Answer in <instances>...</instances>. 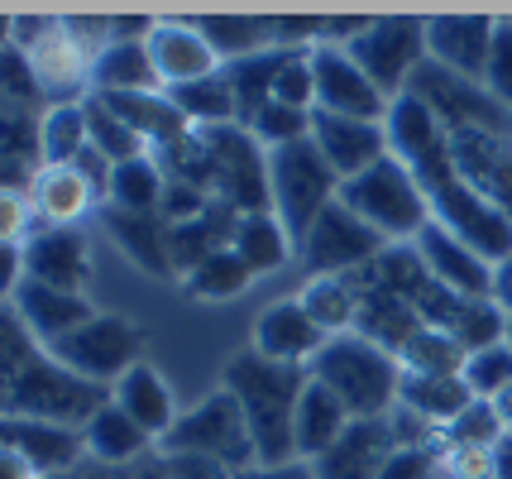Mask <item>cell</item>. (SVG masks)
Wrapping results in <instances>:
<instances>
[{
    "label": "cell",
    "mask_w": 512,
    "mask_h": 479,
    "mask_svg": "<svg viewBox=\"0 0 512 479\" xmlns=\"http://www.w3.org/2000/svg\"><path fill=\"white\" fill-rule=\"evenodd\" d=\"M331 341L312 317H307V307L297 302V297H278V302H268L264 312L254 317V331H249V345L268 355V360H278V365H312L316 355H321V345Z\"/></svg>",
    "instance_id": "2e32d148"
},
{
    "label": "cell",
    "mask_w": 512,
    "mask_h": 479,
    "mask_svg": "<svg viewBox=\"0 0 512 479\" xmlns=\"http://www.w3.org/2000/svg\"><path fill=\"white\" fill-rule=\"evenodd\" d=\"M493 39H498L493 15H436V20H426V58L460 72V77H474V82L489 68Z\"/></svg>",
    "instance_id": "ffe728a7"
},
{
    "label": "cell",
    "mask_w": 512,
    "mask_h": 479,
    "mask_svg": "<svg viewBox=\"0 0 512 479\" xmlns=\"http://www.w3.org/2000/svg\"><path fill=\"white\" fill-rule=\"evenodd\" d=\"M393 451H398V441H393L388 417H355L312 470L316 479H383Z\"/></svg>",
    "instance_id": "7402d4cb"
},
{
    "label": "cell",
    "mask_w": 512,
    "mask_h": 479,
    "mask_svg": "<svg viewBox=\"0 0 512 479\" xmlns=\"http://www.w3.org/2000/svg\"><path fill=\"white\" fill-rule=\"evenodd\" d=\"M211 163H216V202L235 206L240 216L273 211L268 192V149L249 135L245 125H221V130H201Z\"/></svg>",
    "instance_id": "7c38bea8"
},
{
    "label": "cell",
    "mask_w": 512,
    "mask_h": 479,
    "mask_svg": "<svg viewBox=\"0 0 512 479\" xmlns=\"http://www.w3.org/2000/svg\"><path fill=\"white\" fill-rule=\"evenodd\" d=\"M493 408L503 412V422H508V432H512V388L503 393V398H498V403H493Z\"/></svg>",
    "instance_id": "6125c7cd"
},
{
    "label": "cell",
    "mask_w": 512,
    "mask_h": 479,
    "mask_svg": "<svg viewBox=\"0 0 512 479\" xmlns=\"http://www.w3.org/2000/svg\"><path fill=\"white\" fill-rule=\"evenodd\" d=\"M268 192H273V216L302 245V235L316 226V216L340 197V178H335L331 163L321 159L312 139H302V144L268 154Z\"/></svg>",
    "instance_id": "52a82bcc"
},
{
    "label": "cell",
    "mask_w": 512,
    "mask_h": 479,
    "mask_svg": "<svg viewBox=\"0 0 512 479\" xmlns=\"http://www.w3.org/2000/svg\"><path fill=\"white\" fill-rule=\"evenodd\" d=\"M163 192H168V173L158 168V159H134L120 163L111 178V202L106 211H130V216H158L163 206Z\"/></svg>",
    "instance_id": "f35d334b"
},
{
    "label": "cell",
    "mask_w": 512,
    "mask_h": 479,
    "mask_svg": "<svg viewBox=\"0 0 512 479\" xmlns=\"http://www.w3.org/2000/svg\"><path fill=\"white\" fill-rule=\"evenodd\" d=\"M508 326H512L508 312H503L493 297H460L455 312H450V321H446V331L465 345L469 355H474V350H489V345H498V341H508Z\"/></svg>",
    "instance_id": "7bdbcfd3"
},
{
    "label": "cell",
    "mask_w": 512,
    "mask_h": 479,
    "mask_svg": "<svg viewBox=\"0 0 512 479\" xmlns=\"http://www.w3.org/2000/svg\"><path fill=\"white\" fill-rule=\"evenodd\" d=\"M450 159L469 192L512 221V135H489V130L450 135Z\"/></svg>",
    "instance_id": "5bb4252c"
},
{
    "label": "cell",
    "mask_w": 512,
    "mask_h": 479,
    "mask_svg": "<svg viewBox=\"0 0 512 479\" xmlns=\"http://www.w3.org/2000/svg\"><path fill=\"white\" fill-rule=\"evenodd\" d=\"M24 53H29V63H34L39 82H44L48 106H58V101H87L91 96V58L67 34L63 15H58V24L48 29L39 44L24 48Z\"/></svg>",
    "instance_id": "cb8c5ba5"
},
{
    "label": "cell",
    "mask_w": 512,
    "mask_h": 479,
    "mask_svg": "<svg viewBox=\"0 0 512 479\" xmlns=\"http://www.w3.org/2000/svg\"><path fill=\"white\" fill-rule=\"evenodd\" d=\"M39 350H44V345L29 336V326H24V321L5 307V379H15V374H20V369L39 355Z\"/></svg>",
    "instance_id": "db71d44e"
},
{
    "label": "cell",
    "mask_w": 512,
    "mask_h": 479,
    "mask_svg": "<svg viewBox=\"0 0 512 479\" xmlns=\"http://www.w3.org/2000/svg\"><path fill=\"white\" fill-rule=\"evenodd\" d=\"M345 53L374 77V87L388 101H398L412 82V72L426 63V20H407V15L369 20V29Z\"/></svg>",
    "instance_id": "8fae6325"
},
{
    "label": "cell",
    "mask_w": 512,
    "mask_h": 479,
    "mask_svg": "<svg viewBox=\"0 0 512 479\" xmlns=\"http://www.w3.org/2000/svg\"><path fill=\"white\" fill-rule=\"evenodd\" d=\"M5 451L24 456L39 475H77L87 456V432L82 427H58V422H34V417H5Z\"/></svg>",
    "instance_id": "603a6c76"
},
{
    "label": "cell",
    "mask_w": 512,
    "mask_h": 479,
    "mask_svg": "<svg viewBox=\"0 0 512 479\" xmlns=\"http://www.w3.org/2000/svg\"><path fill=\"white\" fill-rule=\"evenodd\" d=\"M211 206H216V197H211V192L187 187V183H168V192H163V206H158V216H163L168 226H182V221H201Z\"/></svg>",
    "instance_id": "f5cc1de1"
},
{
    "label": "cell",
    "mask_w": 512,
    "mask_h": 479,
    "mask_svg": "<svg viewBox=\"0 0 512 479\" xmlns=\"http://www.w3.org/2000/svg\"><path fill=\"white\" fill-rule=\"evenodd\" d=\"M359 297H364V288H359L355 274H321L302 283L297 302L307 307V317L326 336H345V331H355V321H359Z\"/></svg>",
    "instance_id": "4dcf8cb0"
},
{
    "label": "cell",
    "mask_w": 512,
    "mask_h": 479,
    "mask_svg": "<svg viewBox=\"0 0 512 479\" xmlns=\"http://www.w3.org/2000/svg\"><path fill=\"white\" fill-rule=\"evenodd\" d=\"M383 125H388V149L407 163V173L426 192L431 221L455 230L489 264H503L512 254V221L465 187V178L455 173V159H450V135L426 115V106H417L412 96H398Z\"/></svg>",
    "instance_id": "6da1fadb"
},
{
    "label": "cell",
    "mask_w": 512,
    "mask_h": 479,
    "mask_svg": "<svg viewBox=\"0 0 512 479\" xmlns=\"http://www.w3.org/2000/svg\"><path fill=\"white\" fill-rule=\"evenodd\" d=\"M355 278H359V288H364V297H359L355 336H364V341H374V345H383V350H393V355H398L402 345L412 341L426 321L417 317V307H412V302H402V297H393L388 288L369 283L364 269H359Z\"/></svg>",
    "instance_id": "484cf974"
},
{
    "label": "cell",
    "mask_w": 512,
    "mask_h": 479,
    "mask_svg": "<svg viewBox=\"0 0 512 479\" xmlns=\"http://www.w3.org/2000/svg\"><path fill=\"white\" fill-rule=\"evenodd\" d=\"M96 101H106L125 125H130L134 135L144 139L149 149H168V144H178V139L192 135V125H187V115L178 111V101L168 92H134V96H96Z\"/></svg>",
    "instance_id": "83f0119b"
},
{
    "label": "cell",
    "mask_w": 512,
    "mask_h": 479,
    "mask_svg": "<svg viewBox=\"0 0 512 479\" xmlns=\"http://www.w3.org/2000/svg\"><path fill=\"white\" fill-rule=\"evenodd\" d=\"M508 345H512V326H508Z\"/></svg>",
    "instance_id": "e7e4bbea"
},
{
    "label": "cell",
    "mask_w": 512,
    "mask_h": 479,
    "mask_svg": "<svg viewBox=\"0 0 512 479\" xmlns=\"http://www.w3.org/2000/svg\"><path fill=\"white\" fill-rule=\"evenodd\" d=\"M465 360H469V350L450 336L446 326H422V331L398 350L402 374H436V379H455V374H465Z\"/></svg>",
    "instance_id": "ab89813d"
},
{
    "label": "cell",
    "mask_w": 512,
    "mask_h": 479,
    "mask_svg": "<svg viewBox=\"0 0 512 479\" xmlns=\"http://www.w3.org/2000/svg\"><path fill=\"white\" fill-rule=\"evenodd\" d=\"M5 307L29 326V336L44 345V350L96 317V307L87 302V293H63V288H48V283H34V278H24L20 288L5 297Z\"/></svg>",
    "instance_id": "44dd1931"
},
{
    "label": "cell",
    "mask_w": 512,
    "mask_h": 479,
    "mask_svg": "<svg viewBox=\"0 0 512 479\" xmlns=\"http://www.w3.org/2000/svg\"><path fill=\"white\" fill-rule=\"evenodd\" d=\"M149 58H154L163 92L187 87V82H206V77L225 72V63L216 58V48L206 44L197 20H158L154 34H149Z\"/></svg>",
    "instance_id": "ac0fdd59"
},
{
    "label": "cell",
    "mask_w": 512,
    "mask_h": 479,
    "mask_svg": "<svg viewBox=\"0 0 512 479\" xmlns=\"http://www.w3.org/2000/svg\"><path fill=\"white\" fill-rule=\"evenodd\" d=\"M254 283V269H249L240 254L230 250H216L211 259H201L192 274L182 278V288H187V297H197V302H230V297H240Z\"/></svg>",
    "instance_id": "b9f144b4"
},
{
    "label": "cell",
    "mask_w": 512,
    "mask_h": 479,
    "mask_svg": "<svg viewBox=\"0 0 512 479\" xmlns=\"http://www.w3.org/2000/svg\"><path fill=\"white\" fill-rule=\"evenodd\" d=\"M163 460V479H235L225 465L201 456H158Z\"/></svg>",
    "instance_id": "9f6ffc18"
},
{
    "label": "cell",
    "mask_w": 512,
    "mask_h": 479,
    "mask_svg": "<svg viewBox=\"0 0 512 479\" xmlns=\"http://www.w3.org/2000/svg\"><path fill=\"white\" fill-rule=\"evenodd\" d=\"M479 82L489 87V96L503 111H512V20H498V39H493L489 68H484Z\"/></svg>",
    "instance_id": "681fc988"
},
{
    "label": "cell",
    "mask_w": 512,
    "mask_h": 479,
    "mask_svg": "<svg viewBox=\"0 0 512 479\" xmlns=\"http://www.w3.org/2000/svg\"><path fill=\"white\" fill-rule=\"evenodd\" d=\"M106 403H111V388L72 374L48 350H39L15 379H5V398H0L5 417H34L58 427H87Z\"/></svg>",
    "instance_id": "277c9868"
},
{
    "label": "cell",
    "mask_w": 512,
    "mask_h": 479,
    "mask_svg": "<svg viewBox=\"0 0 512 479\" xmlns=\"http://www.w3.org/2000/svg\"><path fill=\"white\" fill-rule=\"evenodd\" d=\"M307 374L321 388H331L350 417H388L398 408V393H402L398 355L355 336V331L331 336L321 345V355L307 365Z\"/></svg>",
    "instance_id": "3957f363"
},
{
    "label": "cell",
    "mask_w": 512,
    "mask_h": 479,
    "mask_svg": "<svg viewBox=\"0 0 512 479\" xmlns=\"http://www.w3.org/2000/svg\"><path fill=\"white\" fill-rule=\"evenodd\" d=\"M273 101L283 106H297V111L316 115V72H312V53H292L283 72H278V87H273Z\"/></svg>",
    "instance_id": "c3c4849f"
},
{
    "label": "cell",
    "mask_w": 512,
    "mask_h": 479,
    "mask_svg": "<svg viewBox=\"0 0 512 479\" xmlns=\"http://www.w3.org/2000/svg\"><path fill=\"white\" fill-rule=\"evenodd\" d=\"M493 479H512V432L493 446Z\"/></svg>",
    "instance_id": "94428289"
},
{
    "label": "cell",
    "mask_w": 512,
    "mask_h": 479,
    "mask_svg": "<svg viewBox=\"0 0 512 479\" xmlns=\"http://www.w3.org/2000/svg\"><path fill=\"white\" fill-rule=\"evenodd\" d=\"M350 422H355V417L345 412V403L335 398L331 388H321L312 379L307 393H302V403H297V422H292V436H297V460L316 465V460L326 456L335 441L345 436Z\"/></svg>",
    "instance_id": "f1b7e54d"
},
{
    "label": "cell",
    "mask_w": 512,
    "mask_h": 479,
    "mask_svg": "<svg viewBox=\"0 0 512 479\" xmlns=\"http://www.w3.org/2000/svg\"><path fill=\"white\" fill-rule=\"evenodd\" d=\"M412 245H417V254L426 259L431 278H436L441 288H450L455 297H493V269H498V264H489V259L474 250V245H465L455 230L431 221Z\"/></svg>",
    "instance_id": "d6986e66"
},
{
    "label": "cell",
    "mask_w": 512,
    "mask_h": 479,
    "mask_svg": "<svg viewBox=\"0 0 512 479\" xmlns=\"http://www.w3.org/2000/svg\"><path fill=\"white\" fill-rule=\"evenodd\" d=\"M230 250L240 254L249 269H254V278H259V274L283 269L288 259H297V240H292L288 226H283L273 211H254V216H240Z\"/></svg>",
    "instance_id": "d6a6232c"
},
{
    "label": "cell",
    "mask_w": 512,
    "mask_h": 479,
    "mask_svg": "<svg viewBox=\"0 0 512 479\" xmlns=\"http://www.w3.org/2000/svg\"><path fill=\"white\" fill-rule=\"evenodd\" d=\"M288 58H292V53L268 48V53H254V58H240V63H225V82H230V92H235L240 125H249V120H254V115L273 101L278 72H283V63H288Z\"/></svg>",
    "instance_id": "8d00e7d4"
},
{
    "label": "cell",
    "mask_w": 512,
    "mask_h": 479,
    "mask_svg": "<svg viewBox=\"0 0 512 479\" xmlns=\"http://www.w3.org/2000/svg\"><path fill=\"white\" fill-rule=\"evenodd\" d=\"M383 479H446L441 465V446H398Z\"/></svg>",
    "instance_id": "816d5d0a"
},
{
    "label": "cell",
    "mask_w": 512,
    "mask_h": 479,
    "mask_svg": "<svg viewBox=\"0 0 512 479\" xmlns=\"http://www.w3.org/2000/svg\"><path fill=\"white\" fill-rule=\"evenodd\" d=\"M307 384H312V374L302 365H278V360L259 355L254 345H245L240 355L225 360L221 388L235 393V403L245 412L259 465H288V460H297L292 422H297V403H302Z\"/></svg>",
    "instance_id": "7a4b0ae2"
},
{
    "label": "cell",
    "mask_w": 512,
    "mask_h": 479,
    "mask_svg": "<svg viewBox=\"0 0 512 479\" xmlns=\"http://www.w3.org/2000/svg\"><path fill=\"white\" fill-rule=\"evenodd\" d=\"M158 456H201V460L225 465L230 475L259 465L254 432H249L235 393H225V388H216L211 398H201L197 408L182 412L178 422H173V432L158 441Z\"/></svg>",
    "instance_id": "8992f818"
},
{
    "label": "cell",
    "mask_w": 512,
    "mask_h": 479,
    "mask_svg": "<svg viewBox=\"0 0 512 479\" xmlns=\"http://www.w3.org/2000/svg\"><path fill=\"white\" fill-rule=\"evenodd\" d=\"M82 432H87V456L101 460V465H130V460H139L149 446H158L154 436L144 432L130 412L115 408V403H106Z\"/></svg>",
    "instance_id": "836d02e7"
},
{
    "label": "cell",
    "mask_w": 512,
    "mask_h": 479,
    "mask_svg": "<svg viewBox=\"0 0 512 479\" xmlns=\"http://www.w3.org/2000/svg\"><path fill=\"white\" fill-rule=\"evenodd\" d=\"M312 144L321 149V159L335 168L340 187L393 154L383 120H350V115H321V111L312 120Z\"/></svg>",
    "instance_id": "9a60e30c"
},
{
    "label": "cell",
    "mask_w": 512,
    "mask_h": 479,
    "mask_svg": "<svg viewBox=\"0 0 512 479\" xmlns=\"http://www.w3.org/2000/svg\"><path fill=\"white\" fill-rule=\"evenodd\" d=\"M24 278L82 293L91 278V245L77 226H39L24 240Z\"/></svg>",
    "instance_id": "e0dca14e"
},
{
    "label": "cell",
    "mask_w": 512,
    "mask_h": 479,
    "mask_svg": "<svg viewBox=\"0 0 512 479\" xmlns=\"http://www.w3.org/2000/svg\"><path fill=\"white\" fill-rule=\"evenodd\" d=\"M312 120H316L312 111H297V106H283V101H268L264 111L245 125V130L264 144L268 154H273V149H288V144L312 139Z\"/></svg>",
    "instance_id": "f6af8a7d"
},
{
    "label": "cell",
    "mask_w": 512,
    "mask_h": 479,
    "mask_svg": "<svg viewBox=\"0 0 512 479\" xmlns=\"http://www.w3.org/2000/svg\"><path fill=\"white\" fill-rule=\"evenodd\" d=\"M235 479H316V470L307 460H288V465H249Z\"/></svg>",
    "instance_id": "6f0895ef"
},
{
    "label": "cell",
    "mask_w": 512,
    "mask_h": 479,
    "mask_svg": "<svg viewBox=\"0 0 512 479\" xmlns=\"http://www.w3.org/2000/svg\"><path fill=\"white\" fill-rule=\"evenodd\" d=\"M29 202L39 226H77L91 206H101V197L91 192V183L67 163V168H44L34 187H29Z\"/></svg>",
    "instance_id": "f546056e"
},
{
    "label": "cell",
    "mask_w": 512,
    "mask_h": 479,
    "mask_svg": "<svg viewBox=\"0 0 512 479\" xmlns=\"http://www.w3.org/2000/svg\"><path fill=\"white\" fill-rule=\"evenodd\" d=\"M39 149H44V168H67L91 149V125H87V101H58L44 111L39 125Z\"/></svg>",
    "instance_id": "d590c367"
},
{
    "label": "cell",
    "mask_w": 512,
    "mask_h": 479,
    "mask_svg": "<svg viewBox=\"0 0 512 479\" xmlns=\"http://www.w3.org/2000/svg\"><path fill=\"white\" fill-rule=\"evenodd\" d=\"M115 245L134 259V269L154 278H178L173 259H168V221L163 216H130V211H106Z\"/></svg>",
    "instance_id": "1f68e13d"
},
{
    "label": "cell",
    "mask_w": 512,
    "mask_h": 479,
    "mask_svg": "<svg viewBox=\"0 0 512 479\" xmlns=\"http://www.w3.org/2000/svg\"><path fill=\"white\" fill-rule=\"evenodd\" d=\"M383 250H388V240H383L379 230L369 226L359 211H350V206L335 197V202L316 216V226L302 235V245H297V264H302L312 278H321V274H359V269H369Z\"/></svg>",
    "instance_id": "30bf717a"
},
{
    "label": "cell",
    "mask_w": 512,
    "mask_h": 479,
    "mask_svg": "<svg viewBox=\"0 0 512 479\" xmlns=\"http://www.w3.org/2000/svg\"><path fill=\"white\" fill-rule=\"evenodd\" d=\"M465 384L474 398L498 403V398L512 388V345L498 341V345H489V350H474L465 360Z\"/></svg>",
    "instance_id": "7dc6e473"
},
{
    "label": "cell",
    "mask_w": 512,
    "mask_h": 479,
    "mask_svg": "<svg viewBox=\"0 0 512 479\" xmlns=\"http://www.w3.org/2000/svg\"><path fill=\"white\" fill-rule=\"evenodd\" d=\"M417 106H426V115L446 130V135H469V130H489V135H512V111H503L489 96L484 82L460 77V72L441 68L426 58L422 68L412 72L407 92Z\"/></svg>",
    "instance_id": "9c48e42d"
},
{
    "label": "cell",
    "mask_w": 512,
    "mask_h": 479,
    "mask_svg": "<svg viewBox=\"0 0 512 479\" xmlns=\"http://www.w3.org/2000/svg\"><path fill=\"white\" fill-rule=\"evenodd\" d=\"M39 230V216H34V202L29 192H0V245H24L29 235Z\"/></svg>",
    "instance_id": "f907efd6"
},
{
    "label": "cell",
    "mask_w": 512,
    "mask_h": 479,
    "mask_svg": "<svg viewBox=\"0 0 512 479\" xmlns=\"http://www.w3.org/2000/svg\"><path fill=\"white\" fill-rule=\"evenodd\" d=\"M316 111L321 115H350V120H388L393 101L374 87V77L359 68L345 48H316Z\"/></svg>",
    "instance_id": "4fadbf2b"
},
{
    "label": "cell",
    "mask_w": 512,
    "mask_h": 479,
    "mask_svg": "<svg viewBox=\"0 0 512 479\" xmlns=\"http://www.w3.org/2000/svg\"><path fill=\"white\" fill-rule=\"evenodd\" d=\"M398 403L402 408H412L417 417H426L431 427H441V432H446L450 422L474 403V393H469L465 374H455V379H436V374H402Z\"/></svg>",
    "instance_id": "e575fe53"
},
{
    "label": "cell",
    "mask_w": 512,
    "mask_h": 479,
    "mask_svg": "<svg viewBox=\"0 0 512 479\" xmlns=\"http://www.w3.org/2000/svg\"><path fill=\"white\" fill-rule=\"evenodd\" d=\"M388 427H393L398 446H441V427H431L426 417H417V412L402 408V403L388 412Z\"/></svg>",
    "instance_id": "11a10c76"
},
{
    "label": "cell",
    "mask_w": 512,
    "mask_h": 479,
    "mask_svg": "<svg viewBox=\"0 0 512 479\" xmlns=\"http://www.w3.org/2000/svg\"><path fill=\"white\" fill-rule=\"evenodd\" d=\"M0 479H44L34 465L24 456H15V451H5V470H0Z\"/></svg>",
    "instance_id": "91938a15"
},
{
    "label": "cell",
    "mask_w": 512,
    "mask_h": 479,
    "mask_svg": "<svg viewBox=\"0 0 512 479\" xmlns=\"http://www.w3.org/2000/svg\"><path fill=\"white\" fill-rule=\"evenodd\" d=\"M340 202L359 211L369 226L379 230L388 245H412L426 226H431V206L426 192L417 187V178L407 173V163L398 154L379 159L369 173H359L340 187Z\"/></svg>",
    "instance_id": "5b68a950"
},
{
    "label": "cell",
    "mask_w": 512,
    "mask_h": 479,
    "mask_svg": "<svg viewBox=\"0 0 512 479\" xmlns=\"http://www.w3.org/2000/svg\"><path fill=\"white\" fill-rule=\"evenodd\" d=\"M87 125H91V149H96L101 159H111L115 168H120V163H134V159H149V154H154V149L134 135L130 125H125V120H120L106 101H96V96H87Z\"/></svg>",
    "instance_id": "ee69618b"
},
{
    "label": "cell",
    "mask_w": 512,
    "mask_h": 479,
    "mask_svg": "<svg viewBox=\"0 0 512 479\" xmlns=\"http://www.w3.org/2000/svg\"><path fill=\"white\" fill-rule=\"evenodd\" d=\"M134 92H163L154 58H149V39H115L91 63V96H134Z\"/></svg>",
    "instance_id": "4316f807"
},
{
    "label": "cell",
    "mask_w": 512,
    "mask_h": 479,
    "mask_svg": "<svg viewBox=\"0 0 512 479\" xmlns=\"http://www.w3.org/2000/svg\"><path fill=\"white\" fill-rule=\"evenodd\" d=\"M48 479H82V475H48Z\"/></svg>",
    "instance_id": "be15d7a7"
},
{
    "label": "cell",
    "mask_w": 512,
    "mask_h": 479,
    "mask_svg": "<svg viewBox=\"0 0 512 479\" xmlns=\"http://www.w3.org/2000/svg\"><path fill=\"white\" fill-rule=\"evenodd\" d=\"M111 403L120 412H130L134 422L154 436V441H163V436L173 432V422L182 417L178 403H173V388H168V379H163L149 360H144V365H134L130 374L111 388Z\"/></svg>",
    "instance_id": "d4e9b609"
},
{
    "label": "cell",
    "mask_w": 512,
    "mask_h": 479,
    "mask_svg": "<svg viewBox=\"0 0 512 479\" xmlns=\"http://www.w3.org/2000/svg\"><path fill=\"white\" fill-rule=\"evenodd\" d=\"M144 350H149V331L134 317H120V312H96L87 326H77L58 345H48V355L58 365L106 388L120 384L134 365H144Z\"/></svg>",
    "instance_id": "ba28073f"
},
{
    "label": "cell",
    "mask_w": 512,
    "mask_h": 479,
    "mask_svg": "<svg viewBox=\"0 0 512 479\" xmlns=\"http://www.w3.org/2000/svg\"><path fill=\"white\" fill-rule=\"evenodd\" d=\"M503 436H508L503 412L493 408V403H484V398H474L446 432H441V446H479V451H493Z\"/></svg>",
    "instance_id": "bcb514c9"
},
{
    "label": "cell",
    "mask_w": 512,
    "mask_h": 479,
    "mask_svg": "<svg viewBox=\"0 0 512 479\" xmlns=\"http://www.w3.org/2000/svg\"><path fill=\"white\" fill-rule=\"evenodd\" d=\"M173 101L178 111L187 115L192 130H221V125H240V111H235V92L225 82V72L206 77V82H187V87H173Z\"/></svg>",
    "instance_id": "60d3db41"
},
{
    "label": "cell",
    "mask_w": 512,
    "mask_h": 479,
    "mask_svg": "<svg viewBox=\"0 0 512 479\" xmlns=\"http://www.w3.org/2000/svg\"><path fill=\"white\" fill-rule=\"evenodd\" d=\"M197 29L216 48L221 63H240V58L273 48V20H264V15H201Z\"/></svg>",
    "instance_id": "74e56055"
},
{
    "label": "cell",
    "mask_w": 512,
    "mask_h": 479,
    "mask_svg": "<svg viewBox=\"0 0 512 479\" xmlns=\"http://www.w3.org/2000/svg\"><path fill=\"white\" fill-rule=\"evenodd\" d=\"M493 302H498V307L508 312V321H512V254L493 269Z\"/></svg>",
    "instance_id": "680465c9"
}]
</instances>
